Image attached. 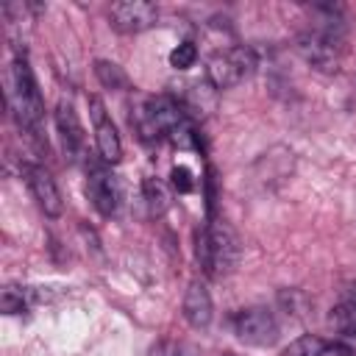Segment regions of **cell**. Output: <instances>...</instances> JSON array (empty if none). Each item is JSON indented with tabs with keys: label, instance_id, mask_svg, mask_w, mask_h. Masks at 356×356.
I'll return each mask as SVG.
<instances>
[{
	"label": "cell",
	"instance_id": "1",
	"mask_svg": "<svg viewBox=\"0 0 356 356\" xmlns=\"http://www.w3.org/2000/svg\"><path fill=\"white\" fill-rule=\"evenodd\" d=\"M300 56L320 72H337L345 56V25L334 8H320V17L298 39Z\"/></svg>",
	"mask_w": 356,
	"mask_h": 356
},
{
	"label": "cell",
	"instance_id": "2",
	"mask_svg": "<svg viewBox=\"0 0 356 356\" xmlns=\"http://www.w3.org/2000/svg\"><path fill=\"white\" fill-rule=\"evenodd\" d=\"M8 106L14 111L17 125L31 134L33 139H42V120H44V100L36 86L33 70L25 58V53H17L11 61V89H8Z\"/></svg>",
	"mask_w": 356,
	"mask_h": 356
},
{
	"label": "cell",
	"instance_id": "3",
	"mask_svg": "<svg viewBox=\"0 0 356 356\" xmlns=\"http://www.w3.org/2000/svg\"><path fill=\"white\" fill-rule=\"evenodd\" d=\"M242 248L234 234V228L222 220H214L209 225L195 228V259L203 267L206 275H228L239 264Z\"/></svg>",
	"mask_w": 356,
	"mask_h": 356
},
{
	"label": "cell",
	"instance_id": "4",
	"mask_svg": "<svg viewBox=\"0 0 356 356\" xmlns=\"http://www.w3.org/2000/svg\"><path fill=\"white\" fill-rule=\"evenodd\" d=\"M186 120L184 114V106L170 97V95H156V97H147L142 103V108L136 111V131L145 142H153L159 136H170L181 122Z\"/></svg>",
	"mask_w": 356,
	"mask_h": 356
},
{
	"label": "cell",
	"instance_id": "5",
	"mask_svg": "<svg viewBox=\"0 0 356 356\" xmlns=\"http://www.w3.org/2000/svg\"><path fill=\"white\" fill-rule=\"evenodd\" d=\"M256 67V56L248 47H231L222 53H214L206 67V81L211 89H231L239 81H245Z\"/></svg>",
	"mask_w": 356,
	"mask_h": 356
},
{
	"label": "cell",
	"instance_id": "6",
	"mask_svg": "<svg viewBox=\"0 0 356 356\" xmlns=\"http://www.w3.org/2000/svg\"><path fill=\"white\" fill-rule=\"evenodd\" d=\"M231 328H234L239 342L256 345V348L273 345L278 339V323H275L273 312L264 306H250V309L236 312L231 317Z\"/></svg>",
	"mask_w": 356,
	"mask_h": 356
},
{
	"label": "cell",
	"instance_id": "7",
	"mask_svg": "<svg viewBox=\"0 0 356 356\" xmlns=\"http://www.w3.org/2000/svg\"><path fill=\"white\" fill-rule=\"evenodd\" d=\"M86 195L100 217H111L117 211V184L100 156L86 159Z\"/></svg>",
	"mask_w": 356,
	"mask_h": 356
},
{
	"label": "cell",
	"instance_id": "8",
	"mask_svg": "<svg viewBox=\"0 0 356 356\" xmlns=\"http://www.w3.org/2000/svg\"><path fill=\"white\" fill-rule=\"evenodd\" d=\"M22 178L36 200V206L47 214V217H58L64 211V200H61V192H58V184L56 178L42 167V164H31L25 161L22 164Z\"/></svg>",
	"mask_w": 356,
	"mask_h": 356
},
{
	"label": "cell",
	"instance_id": "9",
	"mask_svg": "<svg viewBox=\"0 0 356 356\" xmlns=\"http://www.w3.org/2000/svg\"><path fill=\"white\" fill-rule=\"evenodd\" d=\"M89 114L95 122V145H97V156L106 164H117L122 159V139L120 131L114 125V120L106 114V106L100 97H89Z\"/></svg>",
	"mask_w": 356,
	"mask_h": 356
},
{
	"label": "cell",
	"instance_id": "10",
	"mask_svg": "<svg viewBox=\"0 0 356 356\" xmlns=\"http://www.w3.org/2000/svg\"><path fill=\"white\" fill-rule=\"evenodd\" d=\"M111 28L120 33H142L156 25L159 19V6L145 3V0H128V3H114L108 8Z\"/></svg>",
	"mask_w": 356,
	"mask_h": 356
},
{
	"label": "cell",
	"instance_id": "11",
	"mask_svg": "<svg viewBox=\"0 0 356 356\" xmlns=\"http://www.w3.org/2000/svg\"><path fill=\"white\" fill-rule=\"evenodd\" d=\"M56 131L61 139V147L70 159H78L86 147V136H83V125L78 120V111L70 100H61L56 106Z\"/></svg>",
	"mask_w": 356,
	"mask_h": 356
},
{
	"label": "cell",
	"instance_id": "12",
	"mask_svg": "<svg viewBox=\"0 0 356 356\" xmlns=\"http://www.w3.org/2000/svg\"><path fill=\"white\" fill-rule=\"evenodd\" d=\"M214 317V303H211V292L203 281H189L186 292H184V320L192 328H209Z\"/></svg>",
	"mask_w": 356,
	"mask_h": 356
},
{
	"label": "cell",
	"instance_id": "13",
	"mask_svg": "<svg viewBox=\"0 0 356 356\" xmlns=\"http://www.w3.org/2000/svg\"><path fill=\"white\" fill-rule=\"evenodd\" d=\"M281 356H353V350L345 342H331L317 334H303L295 342H289Z\"/></svg>",
	"mask_w": 356,
	"mask_h": 356
},
{
	"label": "cell",
	"instance_id": "14",
	"mask_svg": "<svg viewBox=\"0 0 356 356\" xmlns=\"http://www.w3.org/2000/svg\"><path fill=\"white\" fill-rule=\"evenodd\" d=\"M39 300V292L31 286H6L0 292V309L6 314H22Z\"/></svg>",
	"mask_w": 356,
	"mask_h": 356
},
{
	"label": "cell",
	"instance_id": "15",
	"mask_svg": "<svg viewBox=\"0 0 356 356\" xmlns=\"http://www.w3.org/2000/svg\"><path fill=\"white\" fill-rule=\"evenodd\" d=\"M95 75H97V81H100L106 89H128V86H131L125 70H122L120 64H114V61H103V58L95 61Z\"/></svg>",
	"mask_w": 356,
	"mask_h": 356
},
{
	"label": "cell",
	"instance_id": "16",
	"mask_svg": "<svg viewBox=\"0 0 356 356\" xmlns=\"http://www.w3.org/2000/svg\"><path fill=\"white\" fill-rule=\"evenodd\" d=\"M142 195H145V200H147V206H150L153 214H164V211H167V206H170V192H167L164 181H159V178H145V181H142Z\"/></svg>",
	"mask_w": 356,
	"mask_h": 356
},
{
	"label": "cell",
	"instance_id": "17",
	"mask_svg": "<svg viewBox=\"0 0 356 356\" xmlns=\"http://www.w3.org/2000/svg\"><path fill=\"white\" fill-rule=\"evenodd\" d=\"M195 61H197L195 42H181V44H175L170 50V67H175V70H189Z\"/></svg>",
	"mask_w": 356,
	"mask_h": 356
},
{
	"label": "cell",
	"instance_id": "18",
	"mask_svg": "<svg viewBox=\"0 0 356 356\" xmlns=\"http://www.w3.org/2000/svg\"><path fill=\"white\" fill-rule=\"evenodd\" d=\"M147 356H197L195 348H189L186 342H175V339H161L150 348Z\"/></svg>",
	"mask_w": 356,
	"mask_h": 356
},
{
	"label": "cell",
	"instance_id": "19",
	"mask_svg": "<svg viewBox=\"0 0 356 356\" xmlns=\"http://www.w3.org/2000/svg\"><path fill=\"white\" fill-rule=\"evenodd\" d=\"M170 178H172V186H175V192H181V195H186V192H192V189H195V178H192L189 167H184V164L172 167Z\"/></svg>",
	"mask_w": 356,
	"mask_h": 356
}]
</instances>
